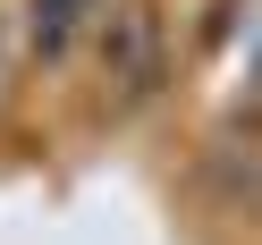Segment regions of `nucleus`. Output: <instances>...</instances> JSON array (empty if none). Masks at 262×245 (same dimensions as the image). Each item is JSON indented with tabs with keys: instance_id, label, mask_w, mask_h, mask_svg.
I'll use <instances>...</instances> for the list:
<instances>
[{
	"instance_id": "f257e3e1",
	"label": "nucleus",
	"mask_w": 262,
	"mask_h": 245,
	"mask_svg": "<svg viewBox=\"0 0 262 245\" xmlns=\"http://www.w3.org/2000/svg\"><path fill=\"white\" fill-rule=\"evenodd\" d=\"M93 51H102V76L127 93V102H144V93L161 85V68H169V17H161L152 0H110V17L93 26Z\"/></svg>"
},
{
	"instance_id": "f03ea898",
	"label": "nucleus",
	"mask_w": 262,
	"mask_h": 245,
	"mask_svg": "<svg viewBox=\"0 0 262 245\" xmlns=\"http://www.w3.org/2000/svg\"><path fill=\"white\" fill-rule=\"evenodd\" d=\"M110 17V0H26V42H34V59H68L76 42H85V26Z\"/></svg>"
}]
</instances>
